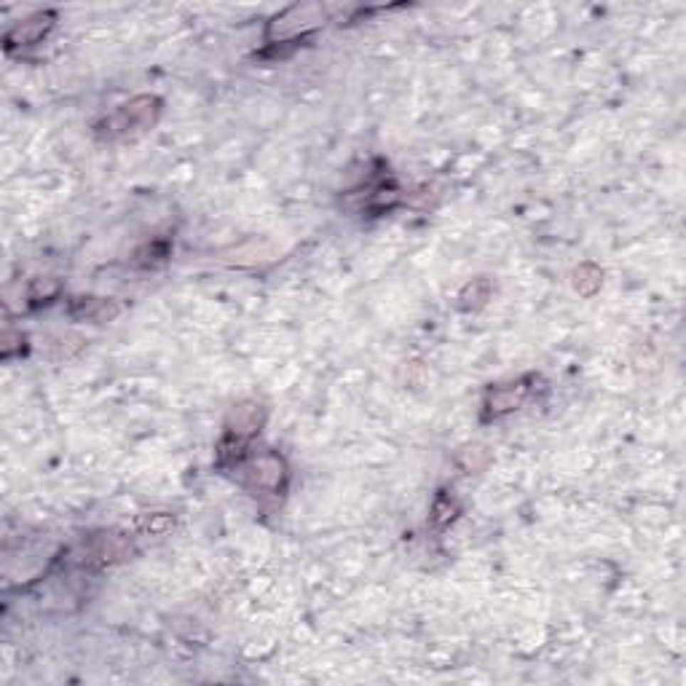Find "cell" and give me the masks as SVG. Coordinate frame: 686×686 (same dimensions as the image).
I'll list each match as a JSON object with an SVG mask.
<instances>
[{
	"label": "cell",
	"mask_w": 686,
	"mask_h": 686,
	"mask_svg": "<svg viewBox=\"0 0 686 686\" xmlns=\"http://www.w3.org/2000/svg\"><path fill=\"white\" fill-rule=\"evenodd\" d=\"M523 397H526V386H502V389H496L491 394V402L488 405H493L491 411L493 416H502V413L512 411V408H517L520 402H523Z\"/></svg>",
	"instance_id": "obj_1"
},
{
	"label": "cell",
	"mask_w": 686,
	"mask_h": 686,
	"mask_svg": "<svg viewBox=\"0 0 686 686\" xmlns=\"http://www.w3.org/2000/svg\"><path fill=\"white\" fill-rule=\"evenodd\" d=\"M41 19H43V16H38V19H33V22H24L22 27H16V30H14V35H19V38H22V43H33L38 35L46 33V27H48V24H41ZM14 35H11V38H14Z\"/></svg>",
	"instance_id": "obj_2"
}]
</instances>
